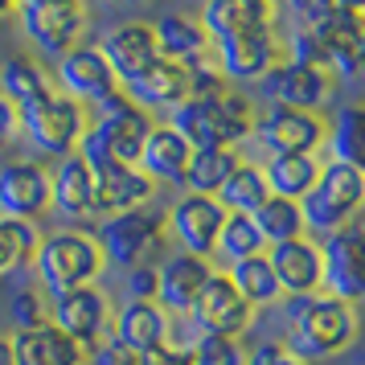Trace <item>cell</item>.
<instances>
[{
	"label": "cell",
	"mask_w": 365,
	"mask_h": 365,
	"mask_svg": "<svg viewBox=\"0 0 365 365\" xmlns=\"http://www.w3.org/2000/svg\"><path fill=\"white\" fill-rule=\"evenodd\" d=\"M283 312H287V336L283 345L296 353L299 361H332L341 357L357 332H361V316L357 304H345L336 296H287L283 299Z\"/></svg>",
	"instance_id": "6da1fadb"
},
{
	"label": "cell",
	"mask_w": 365,
	"mask_h": 365,
	"mask_svg": "<svg viewBox=\"0 0 365 365\" xmlns=\"http://www.w3.org/2000/svg\"><path fill=\"white\" fill-rule=\"evenodd\" d=\"M168 128L181 135L193 152L201 148H238L255 128V107L242 91H217V95H189L168 111Z\"/></svg>",
	"instance_id": "7a4b0ae2"
},
{
	"label": "cell",
	"mask_w": 365,
	"mask_h": 365,
	"mask_svg": "<svg viewBox=\"0 0 365 365\" xmlns=\"http://www.w3.org/2000/svg\"><path fill=\"white\" fill-rule=\"evenodd\" d=\"M34 271L46 287V296H62V292H74V287H91L107 271V259H103L95 234L58 230L41 238V247L34 255Z\"/></svg>",
	"instance_id": "3957f363"
},
{
	"label": "cell",
	"mask_w": 365,
	"mask_h": 365,
	"mask_svg": "<svg viewBox=\"0 0 365 365\" xmlns=\"http://www.w3.org/2000/svg\"><path fill=\"white\" fill-rule=\"evenodd\" d=\"M299 214H304V230L324 238L353 226L365 214V177L341 160H324L308 197L299 201Z\"/></svg>",
	"instance_id": "277c9868"
},
{
	"label": "cell",
	"mask_w": 365,
	"mask_h": 365,
	"mask_svg": "<svg viewBox=\"0 0 365 365\" xmlns=\"http://www.w3.org/2000/svg\"><path fill=\"white\" fill-rule=\"evenodd\" d=\"M17 115H21V135L41 156H53V160H62V156H70V152L78 148L86 123H91L83 103H74L70 95L53 91V86L46 95H37L34 103L17 107Z\"/></svg>",
	"instance_id": "5b68a950"
},
{
	"label": "cell",
	"mask_w": 365,
	"mask_h": 365,
	"mask_svg": "<svg viewBox=\"0 0 365 365\" xmlns=\"http://www.w3.org/2000/svg\"><path fill=\"white\" fill-rule=\"evenodd\" d=\"M165 238H168L165 214H156V210H148V205L128 210V214L103 217L99 234H95V242H99L107 267H119V271L144 267L156 250L165 247Z\"/></svg>",
	"instance_id": "8992f818"
},
{
	"label": "cell",
	"mask_w": 365,
	"mask_h": 365,
	"mask_svg": "<svg viewBox=\"0 0 365 365\" xmlns=\"http://www.w3.org/2000/svg\"><path fill=\"white\" fill-rule=\"evenodd\" d=\"M21 29L34 41V50L41 58H62L74 46H83L86 34V4L83 0H41V4H17Z\"/></svg>",
	"instance_id": "52a82bcc"
},
{
	"label": "cell",
	"mask_w": 365,
	"mask_h": 365,
	"mask_svg": "<svg viewBox=\"0 0 365 365\" xmlns=\"http://www.w3.org/2000/svg\"><path fill=\"white\" fill-rule=\"evenodd\" d=\"M299 29L316 37L324 70L332 78H345V83L365 78V13L332 9L329 17H320L316 25H299Z\"/></svg>",
	"instance_id": "ba28073f"
},
{
	"label": "cell",
	"mask_w": 365,
	"mask_h": 365,
	"mask_svg": "<svg viewBox=\"0 0 365 365\" xmlns=\"http://www.w3.org/2000/svg\"><path fill=\"white\" fill-rule=\"evenodd\" d=\"M91 128H95V135L103 140V148H107V156L115 165H135L140 152H144L148 132L156 128V119L144 107H135L123 91H115V95H107L103 103H95Z\"/></svg>",
	"instance_id": "9c48e42d"
},
{
	"label": "cell",
	"mask_w": 365,
	"mask_h": 365,
	"mask_svg": "<svg viewBox=\"0 0 365 365\" xmlns=\"http://www.w3.org/2000/svg\"><path fill=\"white\" fill-rule=\"evenodd\" d=\"M250 135L263 144L267 156H287V152H320L324 135H329V119L316 111H296V107H279L267 103V111L255 115Z\"/></svg>",
	"instance_id": "30bf717a"
},
{
	"label": "cell",
	"mask_w": 365,
	"mask_h": 365,
	"mask_svg": "<svg viewBox=\"0 0 365 365\" xmlns=\"http://www.w3.org/2000/svg\"><path fill=\"white\" fill-rule=\"evenodd\" d=\"M320 259H324V287L320 292L345 299V304L365 299V226L361 222L329 234L320 242Z\"/></svg>",
	"instance_id": "8fae6325"
},
{
	"label": "cell",
	"mask_w": 365,
	"mask_h": 365,
	"mask_svg": "<svg viewBox=\"0 0 365 365\" xmlns=\"http://www.w3.org/2000/svg\"><path fill=\"white\" fill-rule=\"evenodd\" d=\"M50 324L66 332L83 353H91L111 332V304H107V296L95 283L91 287H74V292L50 296Z\"/></svg>",
	"instance_id": "7c38bea8"
},
{
	"label": "cell",
	"mask_w": 365,
	"mask_h": 365,
	"mask_svg": "<svg viewBox=\"0 0 365 365\" xmlns=\"http://www.w3.org/2000/svg\"><path fill=\"white\" fill-rule=\"evenodd\" d=\"M226 222V205L217 197H201V193H185L173 201V210L165 214L168 234L177 238V247L185 255H197V259H214L217 234Z\"/></svg>",
	"instance_id": "4fadbf2b"
},
{
	"label": "cell",
	"mask_w": 365,
	"mask_h": 365,
	"mask_svg": "<svg viewBox=\"0 0 365 365\" xmlns=\"http://www.w3.org/2000/svg\"><path fill=\"white\" fill-rule=\"evenodd\" d=\"M263 91L271 103L279 107H296V111H324L336 91V78H332L324 66H299V62H287L279 58L275 66L267 70L263 78Z\"/></svg>",
	"instance_id": "5bb4252c"
},
{
	"label": "cell",
	"mask_w": 365,
	"mask_h": 365,
	"mask_svg": "<svg viewBox=\"0 0 365 365\" xmlns=\"http://www.w3.org/2000/svg\"><path fill=\"white\" fill-rule=\"evenodd\" d=\"M279 58H283V50H279V34H275V29L214 41V70L230 86H238V83H263L267 70L275 66Z\"/></svg>",
	"instance_id": "9a60e30c"
},
{
	"label": "cell",
	"mask_w": 365,
	"mask_h": 365,
	"mask_svg": "<svg viewBox=\"0 0 365 365\" xmlns=\"http://www.w3.org/2000/svg\"><path fill=\"white\" fill-rule=\"evenodd\" d=\"M53 78H58V91L70 95L74 103H103L107 95L119 91V78L111 74L107 58H103L99 46H74L70 53H62L53 62Z\"/></svg>",
	"instance_id": "2e32d148"
},
{
	"label": "cell",
	"mask_w": 365,
	"mask_h": 365,
	"mask_svg": "<svg viewBox=\"0 0 365 365\" xmlns=\"http://www.w3.org/2000/svg\"><path fill=\"white\" fill-rule=\"evenodd\" d=\"M50 210V168L37 160L0 165V217L37 222Z\"/></svg>",
	"instance_id": "e0dca14e"
},
{
	"label": "cell",
	"mask_w": 365,
	"mask_h": 365,
	"mask_svg": "<svg viewBox=\"0 0 365 365\" xmlns=\"http://www.w3.org/2000/svg\"><path fill=\"white\" fill-rule=\"evenodd\" d=\"M193 324L201 332H226V336H242L250 329V320H255V308H250L247 299L234 292V283L226 271H214L205 287H201L197 304H193Z\"/></svg>",
	"instance_id": "ac0fdd59"
},
{
	"label": "cell",
	"mask_w": 365,
	"mask_h": 365,
	"mask_svg": "<svg viewBox=\"0 0 365 365\" xmlns=\"http://www.w3.org/2000/svg\"><path fill=\"white\" fill-rule=\"evenodd\" d=\"M217 267L210 259H197V255H168L165 263H156V304L165 308L168 316H189L193 304H197L205 279L214 275Z\"/></svg>",
	"instance_id": "d6986e66"
},
{
	"label": "cell",
	"mask_w": 365,
	"mask_h": 365,
	"mask_svg": "<svg viewBox=\"0 0 365 365\" xmlns=\"http://www.w3.org/2000/svg\"><path fill=\"white\" fill-rule=\"evenodd\" d=\"M267 263L279 279L283 299L287 296H316L324 287V259H320V242L316 238H292L279 247H267Z\"/></svg>",
	"instance_id": "ffe728a7"
},
{
	"label": "cell",
	"mask_w": 365,
	"mask_h": 365,
	"mask_svg": "<svg viewBox=\"0 0 365 365\" xmlns=\"http://www.w3.org/2000/svg\"><path fill=\"white\" fill-rule=\"evenodd\" d=\"M168 324H173V316L156 304V299H128L119 312H111V341L135 353V357H144V353H156V349L168 345Z\"/></svg>",
	"instance_id": "44dd1931"
},
{
	"label": "cell",
	"mask_w": 365,
	"mask_h": 365,
	"mask_svg": "<svg viewBox=\"0 0 365 365\" xmlns=\"http://www.w3.org/2000/svg\"><path fill=\"white\" fill-rule=\"evenodd\" d=\"M135 107H144V111H173L181 99H189V66L181 62H168V58H156L152 66H144L135 78L119 86Z\"/></svg>",
	"instance_id": "7402d4cb"
},
{
	"label": "cell",
	"mask_w": 365,
	"mask_h": 365,
	"mask_svg": "<svg viewBox=\"0 0 365 365\" xmlns=\"http://www.w3.org/2000/svg\"><path fill=\"white\" fill-rule=\"evenodd\" d=\"M197 21L210 37V46H214V41H226V37L275 29V4H267V0H205Z\"/></svg>",
	"instance_id": "603a6c76"
},
{
	"label": "cell",
	"mask_w": 365,
	"mask_h": 365,
	"mask_svg": "<svg viewBox=\"0 0 365 365\" xmlns=\"http://www.w3.org/2000/svg\"><path fill=\"white\" fill-rule=\"evenodd\" d=\"M99 50L107 58L111 74L119 78V86L160 58V50H156V29H152L148 21H123V25H115L111 34L103 37Z\"/></svg>",
	"instance_id": "cb8c5ba5"
},
{
	"label": "cell",
	"mask_w": 365,
	"mask_h": 365,
	"mask_svg": "<svg viewBox=\"0 0 365 365\" xmlns=\"http://www.w3.org/2000/svg\"><path fill=\"white\" fill-rule=\"evenodd\" d=\"M156 185L140 173L135 165H103L95 168V214L111 217V214H128V210H140L148 205Z\"/></svg>",
	"instance_id": "d4e9b609"
},
{
	"label": "cell",
	"mask_w": 365,
	"mask_h": 365,
	"mask_svg": "<svg viewBox=\"0 0 365 365\" xmlns=\"http://www.w3.org/2000/svg\"><path fill=\"white\" fill-rule=\"evenodd\" d=\"M50 210H58L62 217H95V173L86 168V160L78 152L62 156L50 168Z\"/></svg>",
	"instance_id": "484cf974"
},
{
	"label": "cell",
	"mask_w": 365,
	"mask_h": 365,
	"mask_svg": "<svg viewBox=\"0 0 365 365\" xmlns=\"http://www.w3.org/2000/svg\"><path fill=\"white\" fill-rule=\"evenodd\" d=\"M189 156H193V148L185 144L181 135L173 132L168 123H156L148 132V140H144V152H140L135 168L152 185H181L185 168H189Z\"/></svg>",
	"instance_id": "4316f807"
},
{
	"label": "cell",
	"mask_w": 365,
	"mask_h": 365,
	"mask_svg": "<svg viewBox=\"0 0 365 365\" xmlns=\"http://www.w3.org/2000/svg\"><path fill=\"white\" fill-rule=\"evenodd\" d=\"M9 341H13L17 365H86V353L62 329H53V324L13 332Z\"/></svg>",
	"instance_id": "83f0119b"
},
{
	"label": "cell",
	"mask_w": 365,
	"mask_h": 365,
	"mask_svg": "<svg viewBox=\"0 0 365 365\" xmlns=\"http://www.w3.org/2000/svg\"><path fill=\"white\" fill-rule=\"evenodd\" d=\"M152 29H156V50H160V58L181 62V66L210 62V58H205L210 37H205L197 17H189V13H168V17H160Z\"/></svg>",
	"instance_id": "f1b7e54d"
},
{
	"label": "cell",
	"mask_w": 365,
	"mask_h": 365,
	"mask_svg": "<svg viewBox=\"0 0 365 365\" xmlns=\"http://www.w3.org/2000/svg\"><path fill=\"white\" fill-rule=\"evenodd\" d=\"M324 148H329V160H341L365 177V103H345L332 115Z\"/></svg>",
	"instance_id": "f546056e"
},
{
	"label": "cell",
	"mask_w": 365,
	"mask_h": 365,
	"mask_svg": "<svg viewBox=\"0 0 365 365\" xmlns=\"http://www.w3.org/2000/svg\"><path fill=\"white\" fill-rule=\"evenodd\" d=\"M320 165H324L320 152H287V156H271L263 165V173L275 197L304 201L308 189L316 185V177H320Z\"/></svg>",
	"instance_id": "4dcf8cb0"
},
{
	"label": "cell",
	"mask_w": 365,
	"mask_h": 365,
	"mask_svg": "<svg viewBox=\"0 0 365 365\" xmlns=\"http://www.w3.org/2000/svg\"><path fill=\"white\" fill-rule=\"evenodd\" d=\"M238 148H201L189 156L185 168V193H201V197H217V189L230 181V173L238 168Z\"/></svg>",
	"instance_id": "1f68e13d"
},
{
	"label": "cell",
	"mask_w": 365,
	"mask_h": 365,
	"mask_svg": "<svg viewBox=\"0 0 365 365\" xmlns=\"http://www.w3.org/2000/svg\"><path fill=\"white\" fill-rule=\"evenodd\" d=\"M226 275H230L234 292L247 299L250 308H267V304H279L283 299L279 279H275V271H271V263H267V250L263 255H250V259H242V263H230Z\"/></svg>",
	"instance_id": "d6a6232c"
},
{
	"label": "cell",
	"mask_w": 365,
	"mask_h": 365,
	"mask_svg": "<svg viewBox=\"0 0 365 365\" xmlns=\"http://www.w3.org/2000/svg\"><path fill=\"white\" fill-rule=\"evenodd\" d=\"M267 197H271L267 173H263V165H250V160H238L230 181L217 189V201L226 205V214H255Z\"/></svg>",
	"instance_id": "836d02e7"
},
{
	"label": "cell",
	"mask_w": 365,
	"mask_h": 365,
	"mask_svg": "<svg viewBox=\"0 0 365 365\" xmlns=\"http://www.w3.org/2000/svg\"><path fill=\"white\" fill-rule=\"evenodd\" d=\"M263 250H267V242H263V234H259V226H255V217L226 214L222 234H217V247H214V259L222 263L217 271H226L230 263H242L250 255H263Z\"/></svg>",
	"instance_id": "e575fe53"
},
{
	"label": "cell",
	"mask_w": 365,
	"mask_h": 365,
	"mask_svg": "<svg viewBox=\"0 0 365 365\" xmlns=\"http://www.w3.org/2000/svg\"><path fill=\"white\" fill-rule=\"evenodd\" d=\"M255 226H259V234H263L267 247H279V242H292V238H304V214H299V201L292 197H271L255 210Z\"/></svg>",
	"instance_id": "d590c367"
},
{
	"label": "cell",
	"mask_w": 365,
	"mask_h": 365,
	"mask_svg": "<svg viewBox=\"0 0 365 365\" xmlns=\"http://www.w3.org/2000/svg\"><path fill=\"white\" fill-rule=\"evenodd\" d=\"M41 247V230L21 217H0V275H13L21 267H34V255Z\"/></svg>",
	"instance_id": "8d00e7d4"
},
{
	"label": "cell",
	"mask_w": 365,
	"mask_h": 365,
	"mask_svg": "<svg viewBox=\"0 0 365 365\" xmlns=\"http://www.w3.org/2000/svg\"><path fill=\"white\" fill-rule=\"evenodd\" d=\"M46 91H50V78H46V70L37 66L34 58H9L0 66V95L13 107H25V103H34Z\"/></svg>",
	"instance_id": "74e56055"
},
{
	"label": "cell",
	"mask_w": 365,
	"mask_h": 365,
	"mask_svg": "<svg viewBox=\"0 0 365 365\" xmlns=\"http://www.w3.org/2000/svg\"><path fill=\"white\" fill-rule=\"evenodd\" d=\"M250 349L242 336H226V332H201L193 349H189V365H247Z\"/></svg>",
	"instance_id": "f35d334b"
},
{
	"label": "cell",
	"mask_w": 365,
	"mask_h": 365,
	"mask_svg": "<svg viewBox=\"0 0 365 365\" xmlns=\"http://www.w3.org/2000/svg\"><path fill=\"white\" fill-rule=\"evenodd\" d=\"M9 324H13L17 332L50 324V299L41 296V292H34V287L17 292V296H13V304H9Z\"/></svg>",
	"instance_id": "ab89813d"
},
{
	"label": "cell",
	"mask_w": 365,
	"mask_h": 365,
	"mask_svg": "<svg viewBox=\"0 0 365 365\" xmlns=\"http://www.w3.org/2000/svg\"><path fill=\"white\" fill-rule=\"evenodd\" d=\"M247 365H308V361H299L283 341H263L247 353Z\"/></svg>",
	"instance_id": "60d3db41"
},
{
	"label": "cell",
	"mask_w": 365,
	"mask_h": 365,
	"mask_svg": "<svg viewBox=\"0 0 365 365\" xmlns=\"http://www.w3.org/2000/svg\"><path fill=\"white\" fill-rule=\"evenodd\" d=\"M123 292H128V299H156V263L132 267L123 279Z\"/></svg>",
	"instance_id": "b9f144b4"
},
{
	"label": "cell",
	"mask_w": 365,
	"mask_h": 365,
	"mask_svg": "<svg viewBox=\"0 0 365 365\" xmlns=\"http://www.w3.org/2000/svg\"><path fill=\"white\" fill-rule=\"evenodd\" d=\"M86 365H135V353H128V349L119 345V341H111V336H103L99 345L86 353Z\"/></svg>",
	"instance_id": "7bdbcfd3"
},
{
	"label": "cell",
	"mask_w": 365,
	"mask_h": 365,
	"mask_svg": "<svg viewBox=\"0 0 365 365\" xmlns=\"http://www.w3.org/2000/svg\"><path fill=\"white\" fill-rule=\"evenodd\" d=\"M287 9H292V17L299 25H316L320 17L332 13V0H287Z\"/></svg>",
	"instance_id": "ee69618b"
},
{
	"label": "cell",
	"mask_w": 365,
	"mask_h": 365,
	"mask_svg": "<svg viewBox=\"0 0 365 365\" xmlns=\"http://www.w3.org/2000/svg\"><path fill=\"white\" fill-rule=\"evenodd\" d=\"M17 135H21V115H17V107H13V103L0 95V152L9 148Z\"/></svg>",
	"instance_id": "f6af8a7d"
},
{
	"label": "cell",
	"mask_w": 365,
	"mask_h": 365,
	"mask_svg": "<svg viewBox=\"0 0 365 365\" xmlns=\"http://www.w3.org/2000/svg\"><path fill=\"white\" fill-rule=\"evenodd\" d=\"M135 365H189V349L165 345V349H156V353H144V357H135Z\"/></svg>",
	"instance_id": "bcb514c9"
},
{
	"label": "cell",
	"mask_w": 365,
	"mask_h": 365,
	"mask_svg": "<svg viewBox=\"0 0 365 365\" xmlns=\"http://www.w3.org/2000/svg\"><path fill=\"white\" fill-rule=\"evenodd\" d=\"M0 365H17V357H13V341L0 332Z\"/></svg>",
	"instance_id": "7dc6e473"
},
{
	"label": "cell",
	"mask_w": 365,
	"mask_h": 365,
	"mask_svg": "<svg viewBox=\"0 0 365 365\" xmlns=\"http://www.w3.org/2000/svg\"><path fill=\"white\" fill-rule=\"evenodd\" d=\"M332 9H345V13H365V0H332Z\"/></svg>",
	"instance_id": "c3c4849f"
},
{
	"label": "cell",
	"mask_w": 365,
	"mask_h": 365,
	"mask_svg": "<svg viewBox=\"0 0 365 365\" xmlns=\"http://www.w3.org/2000/svg\"><path fill=\"white\" fill-rule=\"evenodd\" d=\"M9 13H17V0H0V21L9 17Z\"/></svg>",
	"instance_id": "681fc988"
},
{
	"label": "cell",
	"mask_w": 365,
	"mask_h": 365,
	"mask_svg": "<svg viewBox=\"0 0 365 365\" xmlns=\"http://www.w3.org/2000/svg\"><path fill=\"white\" fill-rule=\"evenodd\" d=\"M123 4H156V0H123Z\"/></svg>",
	"instance_id": "f907efd6"
},
{
	"label": "cell",
	"mask_w": 365,
	"mask_h": 365,
	"mask_svg": "<svg viewBox=\"0 0 365 365\" xmlns=\"http://www.w3.org/2000/svg\"><path fill=\"white\" fill-rule=\"evenodd\" d=\"M17 4H41V0H17Z\"/></svg>",
	"instance_id": "816d5d0a"
},
{
	"label": "cell",
	"mask_w": 365,
	"mask_h": 365,
	"mask_svg": "<svg viewBox=\"0 0 365 365\" xmlns=\"http://www.w3.org/2000/svg\"><path fill=\"white\" fill-rule=\"evenodd\" d=\"M267 4H287V0H267Z\"/></svg>",
	"instance_id": "f5cc1de1"
},
{
	"label": "cell",
	"mask_w": 365,
	"mask_h": 365,
	"mask_svg": "<svg viewBox=\"0 0 365 365\" xmlns=\"http://www.w3.org/2000/svg\"><path fill=\"white\" fill-rule=\"evenodd\" d=\"M361 226H365V222H361Z\"/></svg>",
	"instance_id": "db71d44e"
}]
</instances>
